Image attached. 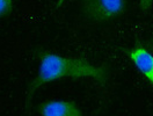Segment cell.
Wrapping results in <instances>:
<instances>
[{
  "mask_svg": "<svg viewBox=\"0 0 153 116\" xmlns=\"http://www.w3.org/2000/svg\"><path fill=\"white\" fill-rule=\"evenodd\" d=\"M39 68L37 76L29 85L28 97L45 83L55 81L63 78H92L105 84L108 73L103 66H96L82 58L64 57L52 52H41Z\"/></svg>",
  "mask_w": 153,
  "mask_h": 116,
  "instance_id": "6da1fadb",
  "label": "cell"
},
{
  "mask_svg": "<svg viewBox=\"0 0 153 116\" xmlns=\"http://www.w3.org/2000/svg\"><path fill=\"white\" fill-rule=\"evenodd\" d=\"M150 47L152 48V50H153V37H152V39L150 41Z\"/></svg>",
  "mask_w": 153,
  "mask_h": 116,
  "instance_id": "ba28073f",
  "label": "cell"
},
{
  "mask_svg": "<svg viewBox=\"0 0 153 116\" xmlns=\"http://www.w3.org/2000/svg\"><path fill=\"white\" fill-rule=\"evenodd\" d=\"M42 116H82L74 102L64 100H53L43 102L38 107Z\"/></svg>",
  "mask_w": 153,
  "mask_h": 116,
  "instance_id": "3957f363",
  "label": "cell"
},
{
  "mask_svg": "<svg viewBox=\"0 0 153 116\" xmlns=\"http://www.w3.org/2000/svg\"><path fill=\"white\" fill-rule=\"evenodd\" d=\"M153 0H139V7L144 13H147V10L151 8Z\"/></svg>",
  "mask_w": 153,
  "mask_h": 116,
  "instance_id": "8992f818",
  "label": "cell"
},
{
  "mask_svg": "<svg viewBox=\"0 0 153 116\" xmlns=\"http://www.w3.org/2000/svg\"><path fill=\"white\" fill-rule=\"evenodd\" d=\"M128 56L144 77L153 85V55L145 48L136 47L128 51Z\"/></svg>",
  "mask_w": 153,
  "mask_h": 116,
  "instance_id": "277c9868",
  "label": "cell"
},
{
  "mask_svg": "<svg viewBox=\"0 0 153 116\" xmlns=\"http://www.w3.org/2000/svg\"><path fill=\"white\" fill-rule=\"evenodd\" d=\"M82 12L93 22H107L122 15L126 0H82Z\"/></svg>",
  "mask_w": 153,
  "mask_h": 116,
  "instance_id": "7a4b0ae2",
  "label": "cell"
},
{
  "mask_svg": "<svg viewBox=\"0 0 153 116\" xmlns=\"http://www.w3.org/2000/svg\"><path fill=\"white\" fill-rule=\"evenodd\" d=\"M13 8V0H0V18L8 15Z\"/></svg>",
  "mask_w": 153,
  "mask_h": 116,
  "instance_id": "5b68a950",
  "label": "cell"
},
{
  "mask_svg": "<svg viewBox=\"0 0 153 116\" xmlns=\"http://www.w3.org/2000/svg\"><path fill=\"white\" fill-rule=\"evenodd\" d=\"M64 1H65V0H58L57 4H56V7H55V10H57L58 8H59V7H60V6L64 4Z\"/></svg>",
  "mask_w": 153,
  "mask_h": 116,
  "instance_id": "52a82bcc",
  "label": "cell"
}]
</instances>
